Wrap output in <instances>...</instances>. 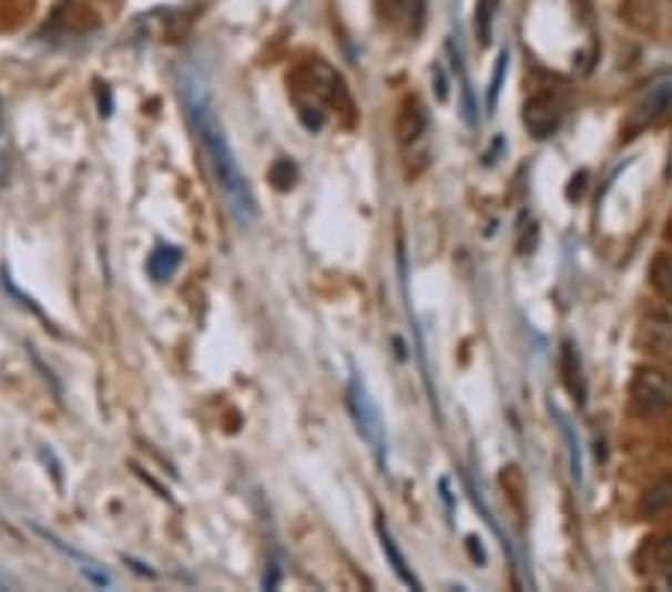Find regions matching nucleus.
<instances>
[{
  "label": "nucleus",
  "mask_w": 672,
  "mask_h": 592,
  "mask_svg": "<svg viewBox=\"0 0 672 592\" xmlns=\"http://www.w3.org/2000/svg\"><path fill=\"white\" fill-rule=\"evenodd\" d=\"M672 509V479H658L654 484L645 488V493L640 497V512L654 518V514H663Z\"/></svg>",
  "instance_id": "0eeeda50"
},
{
  "label": "nucleus",
  "mask_w": 672,
  "mask_h": 592,
  "mask_svg": "<svg viewBox=\"0 0 672 592\" xmlns=\"http://www.w3.org/2000/svg\"><path fill=\"white\" fill-rule=\"evenodd\" d=\"M649 278H652V287L663 299H672V252L654 257Z\"/></svg>",
  "instance_id": "f8f14e48"
},
{
  "label": "nucleus",
  "mask_w": 672,
  "mask_h": 592,
  "mask_svg": "<svg viewBox=\"0 0 672 592\" xmlns=\"http://www.w3.org/2000/svg\"><path fill=\"white\" fill-rule=\"evenodd\" d=\"M562 118H566V102L556 96L553 90L536 93L523 109V123L536 139H550L556 129L562 126Z\"/></svg>",
  "instance_id": "7ed1b4c3"
},
{
  "label": "nucleus",
  "mask_w": 672,
  "mask_h": 592,
  "mask_svg": "<svg viewBox=\"0 0 672 592\" xmlns=\"http://www.w3.org/2000/svg\"><path fill=\"white\" fill-rule=\"evenodd\" d=\"M176 264H180V248L162 246L150 255V261H146V269H150V276L156 278V282H165V278H171V273L176 269Z\"/></svg>",
  "instance_id": "9b49d317"
},
{
  "label": "nucleus",
  "mask_w": 672,
  "mask_h": 592,
  "mask_svg": "<svg viewBox=\"0 0 672 592\" xmlns=\"http://www.w3.org/2000/svg\"><path fill=\"white\" fill-rule=\"evenodd\" d=\"M377 533H380V544H383V553H386V560H389L391 572L398 574L400 583H407L409 590H421L419 578L413 574V569L407 565V560H404V553H400V548L395 544V539H391L389 527L386 523H377Z\"/></svg>",
  "instance_id": "423d86ee"
},
{
  "label": "nucleus",
  "mask_w": 672,
  "mask_h": 592,
  "mask_svg": "<svg viewBox=\"0 0 672 592\" xmlns=\"http://www.w3.org/2000/svg\"><path fill=\"white\" fill-rule=\"evenodd\" d=\"M467 548H469V553H472V560H476L478 565H485V551H481V548H478V539H476V535H469V539H467Z\"/></svg>",
  "instance_id": "f3484780"
},
{
  "label": "nucleus",
  "mask_w": 672,
  "mask_h": 592,
  "mask_svg": "<svg viewBox=\"0 0 672 592\" xmlns=\"http://www.w3.org/2000/svg\"><path fill=\"white\" fill-rule=\"evenodd\" d=\"M640 347L652 356H672V299L645 312L640 324Z\"/></svg>",
  "instance_id": "20e7f679"
},
{
  "label": "nucleus",
  "mask_w": 672,
  "mask_h": 592,
  "mask_svg": "<svg viewBox=\"0 0 672 592\" xmlns=\"http://www.w3.org/2000/svg\"><path fill=\"white\" fill-rule=\"evenodd\" d=\"M562 377H566L568 389H571V395H574L577 401H586L583 368H580V356H577V350L571 341L562 345Z\"/></svg>",
  "instance_id": "1a4fd4ad"
},
{
  "label": "nucleus",
  "mask_w": 672,
  "mask_h": 592,
  "mask_svg": "<svg viewBox=\"0 0 672 592\" xmlns=\"http://www.w3.org/2000/svg\"><path fill=\"white\" fill-rule=\"evenodd\" d=\"M350 410H353V419H356V425H359L362 437L368 440L370 449L377 455H383V422H380V414H377V407H374V401H370L368 389L362 386L359 377H353L350 380Z\"/></svg>",
  "instance_id": "39448f33"
},
{
  "label": "nucleus",
  "mask_w": 672,
  "mask_h": 592,
  "mask_svg": "<svg viewBox=\"0 0 672 592\" xmlns=\"http://www.w3.org/2000/svg\"><path fill=\"white\" fill-rule=\"evenodd\" d=\"M499 0H478V19H476V28H478V40L481 42H490V30H493V12H497Z\"/></svg>",
  "instance_id": "ddd939ff"
},
{
  "label": "nucleus",
  "mask_w": 672,
  "mask_h": 592,
  "mask_svg": "<svg viewBox=\"0 0 672 592\" xmlns=\"http://www.w3.org/2000/svg\"><path fill=\"white\" fill-rule=\"evenodd\" d=\"M672 105V84H661V88H654L649 96L643 99V105H640V114L637 120L640 123H649V120L661 118L663 111Z\"/></svg>",
  "instance_id": "9d476101"
},
{
  "label": "nucleus",
  "mask_w": 672,
  "mask_h": 592,
  "mask_svg": "<svg viewBox=\"0 0 672 592\" xmlns=\"http://www.w3.org/2000/svg\"><path fill=\"white\" fill-rule=\"evenodd\" d=\"M643 553H645V565H649V572L652 574L663 572V569H670L672 565V530H666V533L649 539L643 548Z\"/></svg>",
  "instance_id": "6e6552de"
},
{
  "label": "nucleus",
  "mask_w": 672,
  "mask_h": 592,
  "mask_svg": "<svg viewBox=\"0 0 672 592\" xmlns=\"http://www.w3.org/2000/svg\"><path fill=\"white\" fill-rule=\"evenodd\" d=\"M189 114H192L197 139L204 144L206 159H210V171H213L215 186L222 192L231 216H234L240 225H252L254 218H257V201H254L252 186H248L240 162H236L231 141L224 135L222 123H218V118H215L213 109H210V102L201 96L189 99Z\"/></svg>",
  "instance_id": "f257e3e1"
},
{
  "label": "nucleus",
  "mask_w": 672,
  "mask_h": 592,
  "mask_svg": "<svg viewBox=\"0 0 672 592\" xmlns=\"http://www.w3.org/2000/svg\"><path fill=\"white\" fill-rule=\"evenodd\" d=\"M434 79H437V99L439 102H446L448 99V81H446V72H442V67H434Z\"/></svg>",
  "instance_id": "2eb2a0df"
},
{
  "label": "nucleus",
  "mask_w": 672,
  "mask_h": 592,
  "mask_svg": "<svg viewBox=\"0 0 672 592\" xmlns=\"http://www.w3.org/2000/svg\"><path fill=\"white\" fill-rule=\"evenodd\" d=\"M506 70H508V49H502V51H499L497 72H493V81H490V93H488V109H490V111L497 109L499 84H502V75H506Z\"/></svg>",
  "instance_id": "4468645a"
},
{
  "label": "nucleus",
  "mask_w": 672,
  "mask_h": 592,
  "mask_svg": "<svg viewBox=\"0 0 672 592\" xmlns=\"http://www.w3.org/2000/svg\"><path fill=\"white\" fill-rule=\"evenodd\" d=\"M631 410L640 419H658L672 410V375L658 366H640L631 380Z\"/></svg>",
  "instance_id": "f03ea898"
},
{
  "label": "nucleus",
  "mask_w": 672,
  "mask_h": 592,
  "mask_svg": "<svg viewBox=\"0 0 672 592\" xmlns=\"http://www.w3.org/2000/svg\"><path fill=\"white\" fill-rule=\"evenodd\" d=\"M652 583L658 590H672V565L670 569H663V572L652 574Z\"/></svg>",
  "instance_id": "dca6fc26"
}]
</instances>
